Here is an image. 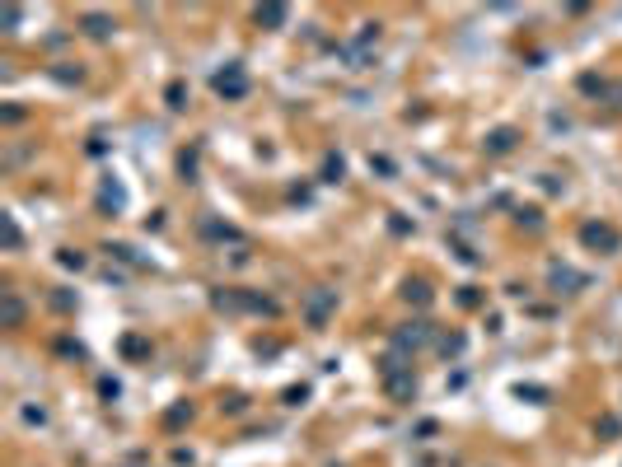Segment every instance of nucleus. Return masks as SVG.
I'll list each match as a JSON object with an SVG mask.
<instances>
[{
  "mask_svg": "<svg viewBox=\"0 0 622 467\" xmlns=\"http://www.w3.org/2000/svg\"><path fill=\"white\" fill-rule=\"evenodd\" d=\"M342 173H347V164H342V155H328V159H323V182H337Z\"/></svg>",
  "mask_w": 622,
  "mask_h": 467,
  "instance_id": "11",
  "label": "nucleus"
},
{
  "mask_svg": "<svg viewBox=\"0 0 622 467\" xmlns=\"http://www.w3.org/2000/svg\"><path fill=\"white\" fill-rule=\"evenodd\" d=\"M103 206H113V211H122V206H126V192L117 187V182H108V187H103Z\"/></svg>",
  "mask_w": 622,
  "mask_h": 467,
  "instance_id": "13",
  "label": "nucleus"
},
{
  "mask_svg": "<svg viewBox=\"0 0 622 467\" xmlns=\"http://www.w3.org/2000/svg\"><path fill=\"white\" fill-rule=\"evenodd\" d=\"M258 23H267V28H281V23H285V5H258Z\"/></svg>",
  "mask_w": 622,
  "mask_h": 467,
  "instance_id": "8",
  "label": "nucleus"
},
{
  "mask_svg": "<svg viewBox=\"0 0 622 467\" xmlns=\"http://www.w3.org/2000/svg\"><path fill=\"white\" fill-rule=\"evenodd\" d=\"M552 285H557V290H562V285H566V290H576V285H585V280H580L576 271H566V267H552Z\"/></svg>",
  "mask_w": 622,
  "mask_h": 467,
  "instance_id": "12",
  "label": "nucleus"
},
{
  "mask_svg": "<svg viewBox=\"0 0 622 467\" xmlns=\"http://www.w3.org/2000/svg\"><path fill=\"white\" fill-rule=\"evenodd\" d=\"M426 341H430V323H408L403 332L393 336L398 351H417V346H426Z\"/></svg>",
  "mask_w": 622,
  "mask_h": 467,
  "instance_id": "5",
  "label": "nucleus"
},
{
  "mask_svg": "<svg viewBox=\"0 0 622 467\" xmlns=\"http://www.w3.org/2000/svg\"><path fill=\"white\" fill-rule=\"evenodd\" d=\"M515 141H520V131H515V126H496L482 145H486V155H510V150H515Z\"/></svg>",
  "mask_w": 622,
  "mask_h": 467,
  "instance_id": "6",
  "label": "nucleus"
},
{
  "mask_svg": "<svg viewBox=\"0 0 622 467\" xmlns=\"http://www.w3.org/2000/svg\"><path fill=\"white\" fill-rule=\"evenodd\" d=\"M84 28H89L94 38H108V33H113V19H103V14H84Z\"/></svg>",
  "mask_w": 622,
  "mask_h": 467,
  "instance_id": "10",
  "label": "nucleus"
},
{
  "mask_svg": "<svg viewBox=\"0 0 622 467\" xmlns=\"http://www.w3.org/2000/svg\"><path fill=\"white\" fill-rule=\"evenodd\" d=\"M520 224H529V229H543V220H538V211H533V206H529V211H520Z\"/></svg>",
  "mask_w": 622,
  "mask_h": 467,
  "instance_id": "20",
  "label": "nucleus"
},
{
  "mask_svg": "<svg viewBox=\"0 0 622 467\" xmlns=\"http://www.w3.org/2000/svg\"><path fill=\"white\" fill-rule=\"evenodd\" d=\"M187 416H192V407H187V402H182V407H173V412L164 416V425H182V421H187Z\"/></svg>",
  "mask_w": 622,
  "mask_h": 467,
  "instance_id": "16",
  "label": "nucleus"
},
{
  "mask_svg": "<svg viewBox=\"0 0 622 467\" xmlns=\"http://www.w3.org/2000/svg\"><path fill=\"white\" fill-rule=\"evenodd\" d=\"M215 94H225V99H244V94H249V75H244L239 61H229V66L215 75Z\"/></svg>",
  "mask_w": 622,
  "mask_h": 467,
  "instance_id": "3",
  "label": "nucleus"
},
{
  "mask_svg": "<svg viewBox=\"0 0 622 467\" xmlns=\"http://www.w3.org/2000/svg\"><path fill=\"white\" fill-rule=\"evenodd\" d=\"M99 392H103V397H117L122 388H117V378H99Z\"/></svg>",
  "mask_w": 622,
  "mask_h": 467,
  "instance_id": "21",
  "label": "nucleus"
},
{
  "mask_svg": "<svg viewBox=\"0 0 622 467\" xmlns=\"http://www.w3.org/2000/svg\"><path fill=\"white\" fill-rule=\"evenodd\" d=\"M370 168L379 173V178H393V164H388L384 155H370Z\"/></svg>",
  "mask_w": 622,
  "mask_h": 467,
  "instance_id": "15",
  "label": "nucleus"
},
{
  "mask_svg": "<svg viewBox=\"0 0 622 467\" xmlns=\"http://www.w3.org/2000/svg\"><path fill=\"white\" fill-rule=\"evenodd\" d=\"M379 374H384V388L393 392V397H417V378H412V369L403 365L398 356H388Z\"/></svg>",
  "mask_w": 622,
  "mask_h": 467,
  "instance_id": "1",
  "label": "nucleus"
},
{
  "mask_svg": "<svg viewBox=\"0 0 622 467\" xmlns=\"http://www.w3.org/2000/svg\"><path fill=\"white\" fill-rule=\"evenodd\" d=\"M23 421H28V425H33V421L43 425V421H47V412H43V407H23Z\"/></svg>",
  "mask_w": 622,
  "mask_h": 467,
  "instance_id": "22",
  "label": "nucleus"
},
{
  "mask_svg": "<svg viewBox=\"0 0 622 467\" xmlns=\"http://www.w3.org/2000/svg\"><path fill=\"white\" fill-rule=\"evenodd\" d=\"M403 300H408V304H430L426 280H408V285H403Z\"/></svg>",
  "mask_w": 622,
  "mask_h": 467,
  "instance_id": "9",
  "label": "nucleus"
},
{
  "mask_svg": "<svg viewBox=\"0 0 622 467\" xmlns=\"http://www.w3.org/2000/svg\"><path fill=\"white\" fill-rule=\"evenodd\" d=\"M580 243L594 248V253H618L622 238H618V229H613V224H594V220H589V224H580Z\"/></svg>",
  "mask_w": 622,
  "mask_h": 467,
  "instance_id": "2",
  "label": "nucleus"
},
{
  "mask_svg": "<svg viewBox=\"0 0 622 467\" xmlns=\"http://www.w3.org/2000/svg\"><path fill=\"white\" fill-rule=\"evenodd\" d=\"M164 99H169V108H182V99H187V89H182V84H169V89H164Z\"/></svg>",
  "mask_w": 622,
  "mask_h": 467,
  "instance_id": "17",
  "label": "nucleus"
},
{
  "mask_svg": "<svg viewBox=\"0 0 622 467\" xmlns=\"http://www.w3.org/2000/svg\"><path fill=\"white\" fill-rule=\"evenodd\" d=\"M57 262H61V267H70V271H80V267H84V253H75V248H61Z\"/></svg>",
  "mask_w": 622,
  "mask_h": 467,
  "instance_id": "14",
  "label": "nucleus"
},
{
  "mask_svg": "<svg viewBox=\"0 0 622 467\" xmlns=\"http://www.w3.org/2000/svg\"><path fill=\"white\" fill-rule=\"evenodd\" d=\"M309 397V388H285V407H300Z\"/></svg>",
  "mask_w": 622,
  "mask_h": 467,
  "instance_id": "19",
  "label": "nucleus"
},
{
  "mask_svg": "<svg viewBox=\"0 0 622 467\" xmlns=\"http://www.w3.org/2000/svg\"><path fill=\"white\" fill-rule=\"evenodd\" d=\"M0 318H5V327H19V323H23V304H19V295H5V304H0Z\"/></svg>",
  "mask_w": 622,
  "mask_h": 467,
  "instance_id": "7",
  "label": "nucleus"
},
{
  "mask_svg": "<svg viewBox=\"0 0 622 467\" xmlns=\"http://www.w3.org/2000/svg\"><path fill=\"white\" fill-rule=\"evenodd\" d=\"M305 309H309V323H314V327H323V323H328V313L337 309V290H314Z\"/></svg>",
  "mask_w": 622,
  "mask_h": 467,
  "instance_id": "4",
  "label": "nucleus"
},
{
  "mask_svg": "<svg viewBox=\"0 0 622 467\" xmlns=\"http://www.w3.org/2000/svg\"><path fill=\"white\" fill-rule=\"evenodd\" d=\"M122 351H126V356H146L150 346H146V341H141V336H126V341H122Z\"/></svg>",
  "mask_w": 622,
  "mask_h": 467,
  "instance_id": "18",
  "label": "nucleus"
},
{
  "mask_svg": "<svg viewBox=\"0 0 622 467\" xmlns=\"http://www.w3.org/2000/svg\"><path fill=\"white\" fill-rule=\"evenodd\" d=\"M515 392H520V397H529V402H543V397H547L543 388H524V383H520V388H515Z\"/></svg>",
  "mask_w": 622,
  "mask_h": 467,
  "instance_id": "23",
  "label": "nucleus"
}]
</instances>
